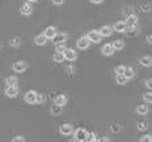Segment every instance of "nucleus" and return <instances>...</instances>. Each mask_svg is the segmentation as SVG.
<instances>
[{
    "mask_svg": "<svg viewBox=\"0 0 152 142\" xmlns=\"http://www.w3.org/2000/svg\"><path fill=\"white\" fill-rule=\"evenodd\" d=\"M89 39H88V36H83V37H80V39L76 41V45H77V48L79 49H87V48L89 47Z\"/></svg>",
    "mask_w": 152,
    "mask_h": 142,
    "instance_id": "obj_1",
    "label": "nucleus"
},
{
    "mask_svg": "<svg viewBox=\"0 0 152 142\" xmlns=\"http://www.w3.org/2000/svg\"><path fill=\"white\" fill-rule=\"evenodd\" d=\"M12 69L15 72H18V73H21V72H24L27 69V63L26 61H16V63L12 64Z\"/></svg>",
    "mask_w": 152,
    "mask_h": 142,
    "instance_id": "obj_2",
    "label": "nucleus"
},
{
    "mask_svg": "<svg viewBox=\"0 0 152 142\" xmlns=\"http://www.w3.org/2000/svg\"><path fill=\"white\" fill-rule=\"evenodd\" d=\"M91 43H99L102 40V35L99 31H89V33L87 35Z\"/></svg>",
    "mask_w": 152,
    "mask_h": 142,
    "instance_id": "obj_3",
    "label": "nucleus"
},
{
    "mask_svg": "<svg viewBox=\"0 0 152 142\" xmlns=\"http://www.w3.org/2000/svg\"><path fill=\"white\" fill-rule=\"evenodd\" d=\"M24 100L28 104H36V92L35 90H28L24 96Z\"/></svg>",
    "mask_w": 152,
    "mask_h": 142,
    "instance_id": "obj_4",
    "label": "nucleus"
},
{
    "mask_svg": "<svg viewBox=\"0 0 152 142\" xmlns=\"http://www.w3.org/2000/svg\"><path fill=\"white\" fill-rule=\"evenodd\" d=\"M64 58L68 61H74L76 60V57H77V53L75 52L74 49H69V48H66V50H64Z\"/></svg>",
    "mask_w": 152,
    "mask_h": 142,
    "instance_id": "obj_5",
    "label": "nucleus"
},
{
    "mask_svg": "<svg viewBox=\"0 0 152 142\" xmlns=\"http://www.w3.org/2000/svg\"><path fill=\"white\" fill-rule=\"evenodd\" d=\"M19 93V89H18V85H8L7 89H5V94L8 97H16Z\"/></svg>",
    "mask_w": 152,
    "mask_h": 142,
    "instance_id": "obj_6",
    "label": "nucleus"
},
{
    "mask_svg": "<svg viewBox=\"0 0 152 142\" xmlns=\"http://www.w3.org/2000/svg\"><path fill=\"white\" fill-rule=\"evenodd\" d=\"M56 33H58L56 28H55V27L51 25V27H47V28L44 29V33H43V35H44V36L47 37L48 40H50V39H53V36H55Z\"/></svg>",
    "mask_w": 152,
    "mask_h": 142,
    "instance_id": "obj_7",
    "label": "nucleus"
},
{
    "mask_svg": "<svg viewBox=\"0 0 152 142\" xmlns=\"http://www.w3.org/2000/svg\"><path fill=\"white\" fill-rule=\"evenodd\" d=\"M72 132H74V129H72V125L63 124L60 126V134H63V136H71Z\"/></svg>",
    "mask_w": 152,
    "mask_h": 142,
    "instance_id": "obj_8",
    "label": "nucleus"
},
{
    "mask_svg": "<svg viewBox=\"0 0 152 142\" xmlns=\"http://www.w3.org/2000/svg\"><path fill=\"white\" fill-rule=\"evenodd\" d=\"M32 5H31V3L29 1H27V3H24L23 5L20 7V12H21V15H31L32 13Z\"/></svg>",
    "mask_w": 152,
    "mask_h": 142,
    "instance_id": "obj_9",
    "label": "nucleus"
},
{
    "mask_svg": "<svg viewBox=\"0 0 152 142\" xmlns=\"http://www.w3.org/2000/svg\"><path fill=\"white\" fill-rule=\"evenodd\" d=\"M87 130L84 129H77L75 132V140L76 141H86V137H87Z\"/></svg>",
    "mask_w": 152,
    "mask_h": 142,
    "instance_id": "obj_10",
    "label": "nucleus"
},
{
    "mask_svg": "<svg viewBox=\"0 0 152 142\" xmlns=\"http://www.w3.org/2000/svg\"><path fill=\"white\" fill-rule=\"evenodd\" d=\"M99 32H100V35H102V37H108V36H111V35H112V27L103 25L102 28L99 29Z\"/></svg>",
    "mask_w": 152,
    "mask_h": 142,
    "instance_id": "obj_11",
    "label": "nucleus"
},
{
    "mask_svg": "<svg viewBox=\"0 0 152 142\" xmlns=\"http://www.w3.org/2000/svg\"><path fill=\"white\" fill-rule=\"evenodd\" d=\"M102 52H103V55H105V56H111L115 52V48H113L112 44H105V45H103Z\"/></svg>",
    "mask_w": 152,
    "mask_h": 142,
    "instance_id": "obj_12",
    "label": "nucleus"
},
{
    "mask_svg": "<svg viewBox=\"0 0 152 142\" xmlns=\"http://www.w3.org/2000/svg\"><path fill=\"white\" fill-rule=\"evenodd\" d=\"M126 29H127L126 21H118L113 25V31H116V32H126Z\"/></svg>",
    "mask_w": 152,
    "mask_h": 142,
    "instance_id": "obj_13",
    "label": "nucleus"
},
{
    "mask_svg": "<svg viewBox=\"0 0 152 142\" xmlns=\"http://www.w3.org/2000/svg\"><path fill=\"white\" fill-rule=\"evenodd\" d=\"M126 24L127 27H135L137 25V16L136 15H129L126 20Z\"/></svg>",
    "mask_w": 152,
    "mask_h": 142,
    "instance_id": "obj_14",
    "label": "nucleus"
},
{
    "mask_svg": "<svg viewBox=\"0 0 152 142\" xmlns=\"http://www.w3.org/2000/svg\"><path fill=\"white\" fill-rule=\"evenodd\" d=\"M139 63L142 64L143 66H151L152 65V57L151 56H143V57L139 58Z\"/></svg>",
    "mask_w": 152,
    "mask_h": 142,
    "instance_id": "obj_15",
    "label": "nucleus"
},
{
    "mask_svg": "<svg viewBox=\"0 0 152 142\" xmlns=\"http://www.w3.org/2000/svg\"><path fill=\"white\" fill-rule=\"evenodd\" d=\"M128 29H126V32L124 33L127 35L128 37H134V36H136L137 35V32H139V29H137V27L135 25V27H127Z\"/></svg>",
    "mask_w": 152,
    "mask_h": 142,
    "instance_id": "obj_16",
    "label": "nucleus"
},
{
    "mask_svg": "<svg viewBox=\"0 0 152 142\" xmlns=\"http://www.w3.org/2000/svg\"><path fill=\"white\" fill-rule=\"evenodd\" d=\"M47 37L44 36V35H37V36H35V39H34V41H35V44L36 45H44L45 43H47Z\"/></svg>",
    "mask_w": 152,
    "mask_h": 142,
    "instance_id": "obj_17",
    "label": "nucleus"
},
{
    "mask_svg": "<svg viewBox=\"0 0 152 142\" xmlns=\"http://www.w3.org/2000/svg\"><path fill=\"white\" fill-rule=\"evenodd\" d=\"M53 102L58 104V105H60V106H63V105L67 104V97L64 94H59V96L55 97V101H53Z\"/></svg>",
    "mask_w": 152,
    "mask_h": 142,
    "instance_id": "obj_18",
    "label": "nucleus"
},
{
    "mask_svg": "<svg viewBox=\"0 0 152 142\" xmlns=\"http://www.w3.org/2000/svg\"><path fill=\"white\" fill-rule=\"evenodd\" d=\"M53 40H55V43H64L67 40V33H64V32L56 33L55 36H53Z\"/></svg>",
    "mask_w": 152,
    "mask_h": 142,
    "instance_id": "obj_19",
    "label": "nucleus"
},
{
    "mask_svg": "<svg viewBox=\"0 0 152 142\" xmlns=\"http://www.w3.org/2000/svg\"><path fill=\"white\" fill-rule=\"evenodd\" d=\"M124 76L127 77V79H134L135 76V71L134 68H131V66H126V69H124Z\"/></svg>",
    "mask_w": 152,
    "mask_h": 142,
    "instance_id": "obj_20",
    "label": "nucleus"
},
{
    "mask_svg": "<svg viewBox=\"0 0 152 142\" xmlns=\"http://www.w3.org/2000/svg\"><path fill=\"white\" fill-rule=\"evenodd\" d=\"M53 61H55V63H63L64 60H66V58H64V53L63 52H56L55 55H53Z\"/></svg>",
    "mask_w": 152,
    "mask_h": 142,
    "instance_id": "obj_21",
    "label": "nucleus"
},
{
    "mask_svg": "<svg viewBox=\"0 0 152 142\" xmlns=\"http://www.w3.org/2000/svg\"><path fill=\"white\" fill-rule=\"evenodd\" d=\"M136 112H137V114H140V116H145V114L148 113V106L147 105H139L136 108Z\"/></svg>",
    "mask_w": 152,
    "mask_h": 142,
    "instance_id": "obj_22",
    "label": "nucleus"
},
{
    "mask_svg": "<svg viewBox=\"0 0 152 142\" xmlns=\"http://www.w3.org/2000/svg\"><path fill=\"white\" fill-rule=\"evenodd\" d=\"M127 81H128V79H127L124 74H116V82H118L119 85L127 84Z\"/></svg>",
    "mask_w": 152,
    "mask_h": 142,
    "instance_id": "obj_23",
    "label": "nucleus"
},
{
    "mask_svg": "<svg viewBox=\"0 0 152 142\" xmlns=\"http://www.w3.org/2000/svg\"><path fill=\"white\" fill-rule=\"evenodd\" d=\"M61 112V106L58 105V104H53L52 106H51V113L53 114V116H59V113Z\"/></svg>",
    "mask_w": 152,
    "mask_h": 142,
    "instance_id": "obj_24",
    "label": "nucleus"
},
{
    "mask_svg": "<svg viewBox=\"0 0 152 142\" xmlns=\"http://www.w3.org/2000/svg\"><path fill=\"white\" fill-rule=\"evenodd\" d=\"M113 48H115V50H120L124 48V41L123 40H116V41H113Z\"/></svg>",
    "mask_w": 152,
    "mask_h": 142,
    "instance_id": "obj_25",
    "label": "nucleus"
},
{
    "mask_svg": "<svg viewBox=\"0 0 152 142\" xmlns=\"http://www.w3.org/2000/svg\"><path fill=\"white\" fill-rule=\"evenodd\" d=\"M66 44L64 43H55V50L56 52H64L66 50Z\"/></svg>",
    "mask_w": 152,
    "mask_h": 142,
    "instance_id": "obj_26",
    "label": "nucleus"
},
{
    "mask_svg": "<svg viewBox=\"0 0 152 142\" xmlns=\"http://www.w3.org/2000/svg\"><path fill=\"white\" fill-rule=\"evenodd\" d=\"M10 45L11 47H19V45H20V39H19V37H13V39H11L10 40Z\"/></svg>",
    "mask_w": 152,
    "mask_h": 142,
    "instance_id": "obj_27",
    "label": "nucleus"
},
{
    "mask_svg": "<svg viewBox=\"0 0 152 142\" xmlns=\"http://www.w3.org/2000/svg\"><path fill=\"white\" fill-rule=\"evenodd\" d=\"M5 84L7 85H16L18 84V80H16V77L11 76V77H8V79L5 80Z\"/></svg>",
    "mask_w": 152,
    "mask_h": 142,
    "instance_id": "obj_28",
    "label": "nucleus"
},
{
    "mask_svg": "<svg viewBox=\"0 0 152 142\" xmlns=\"http://www.w3.org/2000/svg\"><path fill=\"white\" fill-rule=\"evenodd\" d=\"M45 101V96L42 93H36V104H43Z\"/></svg>",
    "mask_w": 152,
    "mask_h": 142,
    "instance_id": "obj_29",
    "label": "nucleus"
},
{
    "mask_svg": "<svg viewBox=\"0 0 152 142\" xmlns=\"http://www.w3.org/2000/svg\"><path fill=\"white\" fill-rule=\"evenodd\" d=\"M143 98H144V101L147 104H152V92L144 93V94H143Z\"/></svg>",
    "mask_w": 152,
    "mask_h": 142,
    "instance_id": "obj_30",
    "label": "nucleus"
},
{
    "mask_svg": "<svg viewBox=\"0 0 152 142\" xmlns=\"http://www.w3.org/2000/svg\"><path fill=\"white\" fill-rule=\"evenodd\" d=\"M86 141H88V142H91V141H97V138H96V136H95V133H87Z\"/></svg>",
    "mask_w": 152,
    "mask_h": 142,
    "instance_id": "obj_31",
    "label": "nucleus"
},
{
    "mask_svg": "<svg viewBox=\"0 0 152 142\" xmlns=\"http://www.w3.org/2000/svg\"><path fill=\"white\" fill-rule=\"evenodd\" d=\"M124 69H126V66H123V65L116 66V68H115V73L116 74H124Z\"/></svg>",
    "mask_w": 152,
    "mask_h": 142,
    "instance_id": "obj_32",
    "label": "nucleus"
},
{
    "mask_svg": "<svg viewBox=\"0 0 152 142\" xmlns=\"http://www.w3.org/2000/svg\"><path fill=\"white\" fill-rule=\"evenodd\" d=\"M147 124H145V122H137V129L139 130H145L147 129Z\"/></svg>",
    "mask_w": 152,
    "mask_h": 142,
    "instance_id": "obj_33",
    "label": "nucleus"
},
{
    "mask_svg": "<svg viewBox=\"0 0 152 142\" xmlns=\"http://www.w3.org/2000/svg\"><path fill=\"white\" fill-rule=\"evenodd\" d=\"M140 141L142 142H152V136H143L142 138H140Z\"/></svg>",
    "mask_w": 152,
    "mask_h": 142,
    "instance_id": "obj_34",
    "label": "nucleus"
},
{
    "mask_svg": "<svg viewBox=\"0 0 152 142\" xmlns=\"http://www.w3.org/2000/svg\"><path fill=\"white\" fill-rule=\"evenodd\" d=\"M111 129H112V132H115V133H118V132H120V126H119L118 124H113L112 126H111Z\"/></svg>",
    "mask_w": 152,
    "mask_h": 142,
    "instance_id": "obj_35",
    "label": "nucleus"
},
{
    "mask_svg": "<svg viewBox=\"0 0 152 142\" xmlns=\"http://www.w3.org/2000/svg\"><path fill=\"white\" fill-rule=\"evenodd\" d=\"M12 141L13 142H16V141H26V138H24L23 136H16V137L12 138Z\"/></svg>",
    "mask_w": 152,
    "mask_h": 142,
    "instance_id": "obj_36",
    "label": "nucleus"
},
{
    "mask_svg": "<svg viewBox=\"0 0 152 142\" xmlns=\"http://www.w3.org/2000/svg\"><path fill=\"white\" fill-rule=\"evenodd\" d=\"M145 86H147L148 89L152 90V79H148L147 81H145Z\"/></svg>",
    "mask_w": 152,
    "mask_h": 142,
    "instance_id": "obj_37",
    "label": "nucleus"
},
{
    "mask_svg": "<svg viewBox=\"0 0 152 142\" xmlns=\"http://www.w3.org/2000/svg\"><path fill=\"white\" fill-rule=\"evenodd\" d=\"M63 1H64V0H52V3H53V4H56V5L63 4Z\"/></svg>",
    "mask_w": 152,
    "mask_h": 142,
    "instance_id": "obj_38",
    "label": "nucleus"
},
{
    "mask_svg": "<svg viewBox=\"0 0 152 142\" xmlns=\"http://www.w3.org/2000/svg\"><path fill=\"white\" fill-rule=\"evenodd\" d=\"M147 41L150 43V44H152V35H148L147 36Z\"/></svg>",
    "mask_w": 152,
    "mask_h": 142,
    "instance_id": "obj_39",
    "label": "nucleus"
},
{
    "mask_svg": "<svg viewBox=\"0 0 152 142\" xmlns=\"http://www.w3.org/2000/svg\"><path fill=\"white\" fill-rule=\"evenodd\" d=\"M92 3H95V4H100V3H103V0H91Z\"/></svg>",
    "mask_w": 152,
    "mask_h": 142,
    "instance_id": "obj_40",
    "label": "nucleus"
},
{
    "mask_svg": "<svg viewBox=\"0 0 152 142\" xmlns=\"http://www.w3.org/2000/svg\"><path fill=\"white\" fill-rule=\"evenodd\" d=\"M27 1H29V3H34V1H37V0H27Z\"/></svg>",
    "mask_w": 152,
    "mask_h": 142,
    "instance_id": "obj_41",
    "label": "nucleus"
}]
</instances>
